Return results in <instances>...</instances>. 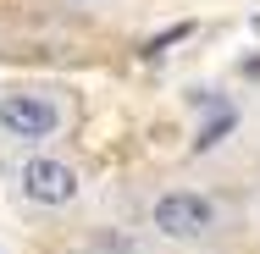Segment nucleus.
Listing matches in <instances>:
<instances>
[{"label": "nucleus", "mask_w": 260, "mask_h": 254, "mask_svg": "<svg viewBox=\"0 0 260 254\" xmlns=\"http://www.w3.org/2000/svg\"><path fill=\"white\" fill-rule=\"evenodd\" d=\"M227 127H233V111H221V116H216V122H210V127H200V138H194V150H216V144H221V133H227Z\"/></svg>", "instance_id": "4"}, {"label": "nucleus", "mask_w": 260, "mask_h": 254, "mask_svg": "<svg viewBox=\"0 0 260 254\" xmlns=\"http://www.w3.org/2000/svg\"><path fill=\"white\" fill-rule=\"evenodd\" d=\"M61 127V105L45 94H6L0 100V133L17 144H45Z\"/></svg>", "instance_id": "2"}, {"label": "nucleus", "mask_w": 260, "mask_h": 254, "mask_svg": "<svg viewBox=\"0 0 260 254\" xmlns=\"http://www.w3.org/2000/svg\"><path fill=\"white\" fill-rule=\"evenodd\" d=\"M22 194L34 204H72L78 199V171L67 166V160H50V155H34V160H22Z\"/></svg>", "instance_id": "3"}, {"label": "nucleus", "mask_w": 260, "mask_h": 254, "mask_svg": "<svg viewBox=\"0 0 260 254\" xmlns=\"http://www.w3.org/2000/svg\"><path fill=\"white\" fill-rule=\"evenodd\" d=\"M150 227H155L160 238H172V243H194V238H205L210 227H216V204L200 188H166L150 204Z\"/></svg>", "instance_id": "1"}]
</instances>
